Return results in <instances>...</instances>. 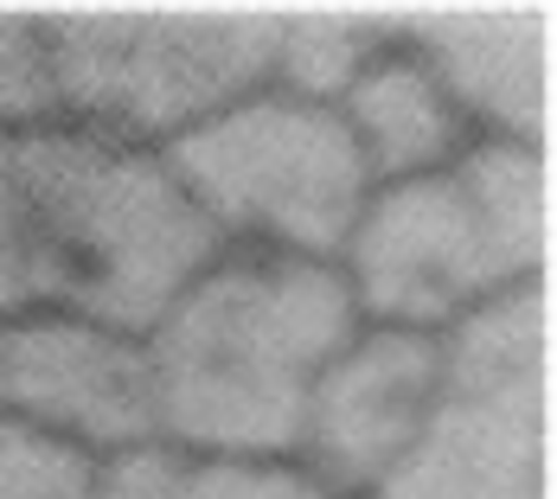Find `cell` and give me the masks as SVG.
Returning a JSON list of instances; mask_svg holds the SVG:
<instances>
[{"instance_id":"4","label":"cell","mask_w":557,"mask_h":499,"mask_svg":"<svg viewBox=\"0 0 557 499\" xmlns=\"http://www.w3.org/2000/svg\"><path fill=\"white\" fill-rule=\"evenodd\" d=\"M263 13H39L46 110L110 141L168 148L276 84Z\"/></svg>"},{"instance_id":"9","label":"cell","mask_w":557,"mask_h":499,"mask_svg":"<svg viewBox=\"0 0 557 499\" xmlns=\"http://www.w3.org/2000/svg\"><path fill=\"white\" fill-rule=\"evenodd\" d=\"M334 110L346 122L366 173H372V186L443 173L474 141L461 103L448 97V84L430 71V58L417 52L404 33H391L385 46L359 64V77L339 90Z\"/></svg>"},{"instance_id":"5","label":"cell","mask_w":557,"mask_h":499,"mask_svg":"<svg viewBox=\"0 0 557 499\" xmlns=\"http://www.w3.org/2000/svg\"><path fill=\"white\" fill-rule=\"evenodd\" d=\"M161 154L186 186V199L199 205V219L231 250L339 263L372 199V173L339 110L288 97L276 84L186 128Z\"/></svg>"},{"instance_id":"12","label":"cell","mask_w":557,"mask_h":499,"mask_svg":"<svg viewBox=\"0 0 557 499\" xmlns=\"http://www.w3.org/2000/svg\"><path fill=\"white\" fill-rule=\"evenodd\" d=\"M385 26H366V20H282L276 26V90L288 97H308V103H339V90L359 77V64L385 46Z\"/></svg>"},{"instance_id":"2","label":"cell","mask_w":557,"mask_h":499,"mask_svg":"<svg viewBox=\"0 0 557 499\" xmlns=\"http://www.w3.org/2000/svg\"><path fill=\"white\" fill-rule=\"evenodd\" d=\"M7 173L26 314H84L115 333H148L224 250L161 148L33 122L7 128Z\"/></svg>"},{"instance_id":"3","label":"cell","mask_w":557,"mask_h":499,"mask_svg":"<svg viewBox=\"0 0 557 499\" xmlns=\"http://www.w3.org/2000/svg\"><path fill=\"white\" fill-rule=\"evenodd\" d=\"M545 250V166L532 141L474 135L443 173L372 186L339 276L372 327L448 333L487 301L532 288Z\"/></svg>"},{"instance_id":"11","label":"cell","mask_w":557,"mask_h":499,"mask_svg":"<svg viewBox=\"0 0 557 499\" xmlns=\"http://www.w3.org/2000/svg\"><path fill=\"white\" fill-rule=\"evenodd\" d=\"M103 499H334L295 461H206L180 448H135L97 467Z\"/></svg>"},{"instance_id":"6","label":"cell","mask_w":557,"mask_h":499,"mask_svg":"<svg viewBox=\"0 0 557 499\" xmlns=\"http://www.w3.org/2000/svg\"><path fill=\"white\" fill-rule=\"evenodd\" d=\"M545 301L512 288L443 333V390L372 499H539Z\"/></svg>"},{"instance_id":"13","label":"cell","mask_w":557,"mask_h":499,"mask_svg":"<svg viewBox=\"0 0 557 499\" xmlns=\"http://www.w3.org/2000/svg\"><path fill=\"white\" fill-rule=\"evenodd\" d=\"M0 499H103L97 461L46 442L0 416Z\"/></svg>"},{"instance_id":"1","label":"cell","mask_w":557,"mask_h":499,"mask_svg":"<svg viewBox=\"0 0 557 499\" xmlns=\"http://www.w3.org/2000/svg\"><path fill=\"white\" fill-rule=\"evenodd\" d=\"M359 333L339 263L231 250L141 333L161 448L206 461H295L314 378Z\"/></svg>"},{"instance_id":"8","label":"cell","mask_w":557,"mask_h":499,"mask_svg":"<svg viewBox=\"0 0 557 499\" xmlns=\"http://www.w3.org/2000/svg\"><path fill=\"white\" fill-rule=\"evenodd\" d=\"M436 390H443V333L359 321V333L314 378L295 436V467L334 499H372V487L430 423Z\"/></svg>"},{"instance_id":"10","label":"cell","mask_w":557,"mask_h":499,"mask_svg":"<svg viewBox=\"0 0 557 499\" xmlns=\"http://www.w3.org/2000/svg\"><path fill=\"white\" fill-rule=\"evenodd\" d=\"M404 39L430 58V71L448 84L474 135H500V141L539 135V103H545L539 26H512V20L506 26H430Z\"/></svg>"},{"instance_id":"14","label":"cell","mask_w":557,"mask_h":499,"mask_svg":"<svg viewBox=\"0 0 557 499\" xmlns=\"http://www.w3.org/2000/svg\"><path fill=\"white\" fill-rule=\"evenodd\" d=\"M33 122H52L39 13H0V128H33Z\"/></svg>"},{"instance_id":"7","label":"cell","mask_w":557,"mask_h":499,"mask_svg":"<svg viewBox=\"0 0 557 499\" xmlns=\"http://www.w3.org/2000/svg\"><path fill=\"white\" fill-rule=\"evenodd\" d=\"M0 416L71 448L84 461H122L154 448V378L141 333L84 314H26L0 327Z\"/></svg>"}]
</instances>
